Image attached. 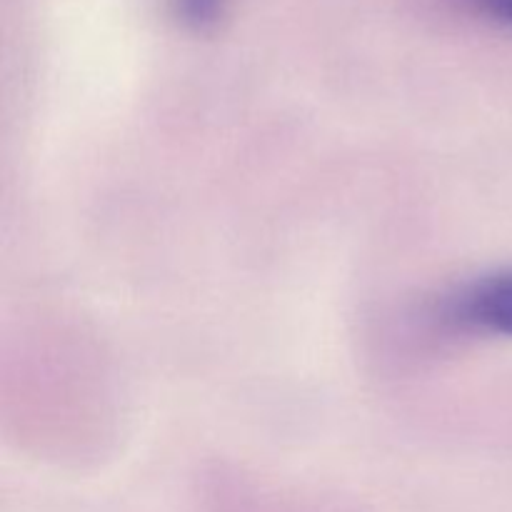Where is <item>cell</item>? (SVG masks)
I'll use <instances>...</instances> for the list:
<instances>
[{
	"label": "cell",
	"instance_id": "obj_1",
	"mask_svg": "<svg viewBox=\"0 0 512 512\" xmlns=\"http://www.w3.org/2000/svg\"><path fill=\"white\" fill-rule=\"evenodd\" d=\"M445 310L458 328L512 338V268L495 270L465 285L448 300Z\"/></svg>",
	"mask_w": 512,
	"mask_h": 512
},
{
	"label": "cell",
	"instance_id": "obj_3",
	"mask_svg": "<svg viewBox=\"0 0 512 512\" xmlns=\"http://www.w3.org/2000/svg\"><path fill=\"white\" fill-rule=\"evenodd\" d=\"M470 3L495 23L512 28V0H470Z\"/></svg>",
	"mask_w": 512,
	"mask_h": 512
},
{
	"label": "cell",
	"instance_id": "obj_2",
	"mask_svg": "<svg viewBox=\"0 0 512 512\" xmlns=\"http://www.w3.org/2000/svg\"><path fill=\"white\" fill-rule=\"evenodd\" d=\"M228 0H173V10L183 25L193 30H208L223 18Z\"/></svg>",
	"mask_w": 512,
	"mask_h": 512
}]
</instances>
